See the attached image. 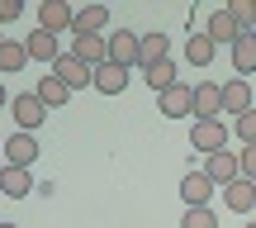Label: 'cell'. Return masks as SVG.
<instances>
[{"label":"cell","instance_id":"1","mask_svg":"<svg viewBox=\"0 0 256 228\" xmlns=\"http://www.w3.org/2000/svg\"><path fill=\"white\" fill-rule=\"evenodd\" d=\"M190 147L204 152V157L223 152V147H228V124H223V119H194L190 124Z\"/></svg>","mask_w":256,"mask_h":228},{"label":"cell","instance_id":"2","mask_svg":"<svg viewBox=\"0 0 256 228\" xmlns=\"http://www.w3.org/2000/svg\"><path fill=\"white\" fill-rule=\"evenodd\" d=\"M72 19H76V5H66V0H43L38 5V29H48V34H72Z\"/></svg>","mask_w":256,"mask_h":228},{"label":"cell","instance_id":"3","mask_svg":"<svg viewBox=\"0 0 256 228\" xmlns=\"http://www.w3.org/2000/svg\"><path fill=\"white\" fill-rule=\"evenodd\" d=\"M214 190H218V185H214L204 171H185L180 176V200H185V209H209Z\"/></svg>","mask_w":256,"mask_h":228},{"label":"cell","instance_id":"4","mask_svg":"<svg viewBox=\"0 0 256 228\" xmlns=\"http://www.w3.org/2000/svg\"><path fill=\"white\" fill-rule=\"evenodd\" d=\"M66 53H72L76 62H86V67L95 72V67H104V62H110V38H104V34L76 38V34H72V48H66Z\"/></svg>","mask_w":256,"mask_h":228},{"label":"cell","instance_id":"5","mask_svg":"<svg viewBox=\"0 0 256 228\" xmlns=\"http://www.w3.org/2000/svg\"><path fill=\"white\" fill-rule=\"evenodd\" d=\"M48 72H52L57 81L66 86V91H86V86L95 81V72H90V67H86V62H76L72 53H62V57H57L52 67H48Z\"/></svg>","mask_w":256,"mask_h":228},{"label":"cell","instance_id":"6","mask_svg":"<svg viewBox=\"0 0 256 228\" xmlns=\"http://www.w3.org/2000/svg\"><path fill=\"white\" fill-rule=\"evenodd\" d=\"M200 171H204V176H209V181L223 190V185H232V181L242 176V162H238V152H228V147H223V152L204 157V166H200Z\"/></svg>","mask_w":256,"mask_h":228},{"label":"cell","instance_id":"7","mask_svg":"<svg viewBox=\"0 0 256 228\" xmlns=\"http://www.w3.org/2000/svg\"><path fill=\"white\" fill-rule=\"evenodd\" d=\"M156 110H162L166 119H185V114H194V86L176 81L171 91H162V95H156Z\"/></svg>","mask_w":256,"mask_h":228},{"label":"cell","instance_id":"8","mask_svg":"<svg viewBox=\"0 0 256 228\" xmlns=\"http://www.w3.org/2000/svg\"><path fill=\"white\" fill-rule=\"evenodd\" d=\"M10 114H14L19 133H38V124L48 119V110H43L38 95H14V100H10Z\"/></svg>","mask_w":256,"mask_h":228},{"label":"cell","instance_id":"9","mask_svg":"<svg viewBox=\"0 0 256 228\" xmlns=\"http://www.w3.org/2000/svg\"><path fill=\"white\" fill-rule=\"evenodd\" d=\"M38 152H43V147H38V138L34 133H10L5 138V166H34L38 162Z\"/></svg>","mask_w":256,"mask_h":228},{"label":"cell","instance_id":"10","mask_svg":"<svg viewBox=\"0 0 256 228\" xmlns=\"http://www.w3.org/2000/svg\"><path fill=\"white\" fill-rule=\"evenodd\" d=\"M110 62L124 67V72L138 67V34H133V29H114V34H110Z\"/></svg>","mask_w":256,"mask_h":228},{"label":"cell","instance_id":"11","mask_svg":"<svg viewBox=\"0 0 256 228\" xmlns=\"http://www.w3.org/2000/svg\"><path fill=\"white\" fill-rule=\"evenodd\" d=\"M24 48H28V62H48L52 67L57 57H62V43H57V34H48V29H34V34L24 38Z\"/></svg>","mask_w":256,"mask_h":228},{"label":"cell","instance_id":"12","mask_svg":"<svg viewBox=\"0 0 256 228\" xmlns=\"http://www.w3.org/2000/svg\"><path fill=\"white\" fill-rule=\"evenodd\" d=\"M104 29H110V10H104V5H81V10H76V19H72V34L76 38L104 34Z\"/></svg>","mask_w":256,"mask_h":228},{"label":"cell","instance_id":"13","mask_svg":"<svg viewBox=\"0 0 256 228\" xmlns=\"http://www.w3.org/2000/svg\"><path fill=\"white\" fill-rule=\"evenodd\" d=\"M218 114H223V86L200 81L194 86V119H218Z\"/></svg>","mask_w":256,"mask_h":228},{"label":"cell","instance_id":"14","mask_svg":"<svg viewBox=\"0 0 256 228\" xmlns=\"http://www.w3.org/2000/svg\"><path fill=\"white\" fill-rule=\"evenodd\" d=\"M223 204H228L232 214H256V185L238 176L232 185H223Z\"/></svg>","mask_w":256,"mask_h":228},{"label":"cell","instance_id":"15","mask_svg":"<svg viewBox=\"0 0 256 228\" xmlns=\"http://www.w3.org/2000/svg\"><path fill=\"white\" fill-rule=\"evenodd\" d=\"M204 34H209L214 43H238V38H242V29H238V19L228 15V5H218V10L209 15V24H204Z\"/></svg>","mask_w":256,"mask_h":228},{"label":"cell","instance_id":"16","mask_svg":"<svg viewBox=\"0 0 256 228\" xmlns=\"http://www.w3.org/2000/svg\"><path fill=\"white\" fill-rule=\"evenodd\" d=\"M171 57V38L166 34H142L138 38V67H156Z\"/></svg>","mask_w":256,"mask_h":228},{"label":"cell","instance_id":"17","mask_svg":"<svg viewBox=\"0 0 256 228\" xmlns=\"http://www.w3.org/2000/svg\"><path fill=\"white\" fill-rule=\"evenodd\" d=\"M252 110V86L242 81V76H232V81H223V114H247Z\"/></svg>","mask_w":256,"mask_h":228},{"label":"cell","instance_id":"18","mask_svg":"<svg viewBox=\"0 0 256 228\" xmlns=\"http://www.w3.org/2000/svg\"><path fill=\"white\" fill-rule=\"evenodd\" d=\"M0 190L10 200H28V190H38V185H34V176L24 166H0Z\"/></svg>","mask_w":256,"mask_h":228},{"label":"cell","instance_id":"19","mask_svg":"<svg viewBox=\"0 0 256 228\" xmlns=\"http://www.w3.org/2000/svg\"><path fill=\"white\" fill-rule=\"evenodd\" d=\"M95 91H100V95H124L128 91V72H124V67H114V62H104V67H95Z\"/></svg>","mask_w":256,"mask_h":228},{"label":"cell","instance_id":"20","mask_svg":"<svg viewBox=\"0 0 256 228\" xmlns=\"http://www.w3.org/2000/svg\"><path fill=\"white\" fill-rule=\"evenodd\" d=\"M24 67H28L24 38H5V43H0V76H14V72H24Z\"/></svg>","mask_w":256,"mask_h":228},{"label":"cell","instance_id":"21","mask_svg":"<svg viewBox=\"0 0 256 228\" xmlns=\"http://www.w3.org/2000/svg\"><path fill=\"white\" fill-rule=\"evenodd\" d=\"M214 53H218V43H214L204 29L185 38V62H190V67H209V62H214Z\"/></svg>","mask_w":256,"mask_h":228},{"label":"cell","instance_id":"22","mask_svg":"<svg viewBox=\"0 0 256 228\" xmlns=\"http://www.w3.org/2000/svg\"><path fill=\"white\" fill-rule=\"evenodd\" d=\"M232 72H238L242 81L256 72V34H242L238 43H232Z\"/></svg>","mask_w":256,"mask_h":228},{"label":"cell","instance_id":"23","mask_svg":"<svg viewBox=\"0 0 256 228\" xmlns=\"http://www.w3.org/2000/svg\"><path fill=\"white\" fill-rule=\"evenodd\" d=\"M142 81L152 86L156 95H162V91H171V86L180 81V76H176V62H171V57H166V62H156V67H142Z\"/></svg>","mask_w":256,"mask_h":228},{"label":"cell","instance_id":"24","mask_svg":"<svg viewBox=\"0 0 256 228\" xmlns=\"http://www.w3.org/2000/svg\"><path fill=\"white\" fill-rule=\"evenodd\" d=\"M34 95H38V100H43V110H57V105H66V100H72V91H66V86L57 81L52 72H48L43 81H38V91H34Z\"/></svg>","mask_w":256,"mask_h":228},{"label":"cell","instance_id":"25","mask_svg":"<svg viewBox=\"0 0 256 228\" xmlns=\"http://www.w3.org/2000/svg\"><path fill=\"white\" fill-rule=\"evenodd\" d=\"M228 15L238 19L242 34H256V0H228Z\"/></svg>","mask_w":256,"mask_h":228},{"label":"cell","instance_id":"26","mask_svg":"<svg viewBox=\"0 0 256 228\" xmlns=\"http://www.w3.org/2000/svg\"><path fill=\"white\" fill-rule=\"evenodd\" d=\"M180 228H218V214L214 209H185Z\"/></svg>","mask_w":256,"mask_h":228},{"label":"cell","instance_id":"27","mask_svg":"<svg viewBox=\"0 0 256 228\" xmlns=\"http://www.w3.org/2000/svg\"><path fill=\"white\" fill-rule=\"evenodd\" d=\"M238 138H242V147H256V105L238 119Z\"/></svg>","mask_w":256,"mask_h":228},{"label":"cell","instance_id":"28","mask_svg":"<svg viewBox=\"0 0 256 228\" xmlns=\"http://www.w3.org/2000/svg\"><path fill=\"white\" fill-rule=\"evenodd\" d=\"M238 162H242V181H252V185H256V147H242Z\"/></svg>","mask_w":256,"mask_h":228},{"label":"cell","instance_id":"29","mask_svg":"<svg viewBox=\"0 0 256 228\" xmlns=\"http://www.w3.org/2000/svg\"><path fill=\"white\" fill-rule=\"evenodd\" d=\"M19 15H24V5H19V0H0V24H14Z\"/></svg>","mask_w":256,"mask_h":228},{"label":"cell","instance_id":"30","mask_svg":"<svg viewBox=\"0 0 256 228\" xmlns=\"http://www.w3.org/2000/svg\"><path fill=\"white\" fill-rule=\"evenodd\" d=\"M0 110H10V95H5V86H0Z\"/></svg>","mask_w":256,"mask_h":228},{"label":"cell","instance_id":"31","mask_svg":"<svg viewBox=\"0 0 256 228\" xmlns=\"http://www.w3.org/2000/svg\"><path fill=\"white\" fill-rule=\"evenodd\" d=\"M0 228H19V223H0Z\"/></svg>","mask_w":256,"mask_h":228},{"label":"cell","instance_id":"32","mask_svg":"<svg viewBox=\"0 0 256 228\" xmlns=\"http://www.w3.org/2000/svg\"><path fill=\"white\" fill-rule=\"evenodd\" d=\"M247 228H256V219H252V223H247Z\"/></svg>","mask_w":256,"mask_h":228},{"label":"cell","instance_id":"33","mask_svg":"<svg viewBox=\"0 0 256 228\" xmlns=\"http://www.w3.org/2000/svg\"><path fill=\"white\" fill-rule=\"evenodd\" d=\"M0 43H5V34H0Z\"/></svg>","mask_w":256,"mask_h":228}]
</instances>
